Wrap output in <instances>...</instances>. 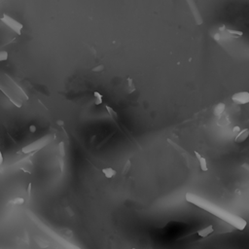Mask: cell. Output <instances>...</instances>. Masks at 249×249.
I'll use <instances>...</instances> for the list:
<instances>
[{"instance_id": "cell-1", "label": "cell", "mask_w": 249, "mask_h": 249, "mask_svg": "<svg viewBox=\"0 0 249 249\" xmlns=\"http://www.w3.org/2000/svg\"><path fill=\"white\" fill-rule=\"evenodd\" d=\"M185 198L187 201L200 207V208H202L203 210L207 211V212L215 215L216 217L223 220V221H225L228 224H230L231 226H233L235 229L242 231L247 226V222L243 218L222 208V207L218 206L213 202L206 201L205 198H203L201 197H198L197 195H194L191 193H187Z\"/></svg>"}, {"instance_id": "cell-2", "label": "cell", "mask_w": 249, "mask_h": 249, "mask_svg": "<svg viewBox=\"0 0 249 249\" xmlns=\"http://www.w3.org/2000/svg\"><path fill=\"white\" fill-rule=\"evenodd\" d=\"M52 138L53 137L52 136H50V135L44 136V137L36 140V141H34V142L26 145V146H24L22 151H23V154H30V153H33L35 151L41 150V149L44 148L47 144H49L50 142H51Z\"/></svg>"}, {"instance_id": "cell-3", "label": "cell", "mask_w": 249, "mask_h": 249, "mask_svg": "<svg viewBox=\"0 0 249 249\" xmlns=\"http://www.w3.org/2000/svg\"><path fill=\"white\" fill-rule=\"evenodd\" d=\"M1 20L6 24L7 26H9L12 30H14L16 33H18L19 35L22 34V29H23V26L20 23L17 22L16 20L12 19L11 17L7 16V15H3Z\"/></svg>"}, {"instance_id": "cell-4", "label": "cell", "mask_w": 249, "mask_h": 249, "mask_svg": "<svg viewBox=\"0 0 249 249\" xmlns=\"http://www.w3.org/2000/svg\"><path fill=\"white\" fill-rule=\"evenodd\" d=\"M232 100H233L236 104L239 105H244L249 103V93L248 92H238L235 93L233 97H232Z\"/></svg>"}, {"instance_id": "cell-5", "label": "cell", "mask_w": 249, "mask_h": 249, "mask_svg": "<svg viewBox=\"0 0 249 249\" xmlns=\"http://www.w3.org/2000/svg\"><path fill=\"white\" fill-rule=\"evenodd\" d=\"M249 136V130L248 128H244V130L240 131L238 135L235 136V141L236 143H241V142H244Z\"/></svg>"}, {"instance_id": "cell-6", "label": "cell", "mask_w": 249, "mask_h": 249, "mask_svg": "<svg viewBox=\"0 0 249 249\" xmlns=\"http://www.w3.org/2000/svg\"><path fill=\"white\" fill-rule=\"evenodd\" d=\"M213 226L212 225H209V226H207L205 228H203V229L201 230H198L197 232V234L201 236V238H206V236H208L210 234H212L213 233Z\"/></svg>"}, {"instance_id": "cell-7", "label": "cell", "mask_w": 249, "mask_h": 249, "mask_svg": "<svg viewBox=\"0 0 249 249\" xmlns=\"http://www.w3.org/2000/svg\"><path fill=\"white\" fill-rule=\"evenodd\" d=\"M195 155H196L197 159L198 160V163H200V167L202 171H208V168H207V164H206V160L205 158H203L201 155H200L196 151L195 152Z\"/></svg>"}, {"instance_id": "cell-8", "label": "cell", "mask_w": 249, "mask_h": 249, "mask_svg": "<svg viewBox=\"0 0 249 249\" xmlns=\"http://www.w3.org/2000/svg\"><path fill=\"white\" fill-rule=\"evenodd\" d=\"M102 173L104 174V176L106 178H108V179H110V178L112 177H114L116 175V173H117V171H115L114 168H102Z\"/></svg>"}, {"instance_id": "cell-9", "label": "cell", "mask_w": 249, "mask_h": 249, "mask_svg": "<svg viewBox=\"0 0 249 249\" xmlns=\"http://www.w3.org/2000/svg\"><path fill=\"white\" fill-rule=\"evenodd\" d=\"M225 108H226L225 103H222V102L218 103L214 108V115L217 116V117H220V116L223 114V112L225 111Z\"/></svg>"}, {"instance_id": "cell-10", "label": "cell", "mask_w": 249, "mask_h": 249, "mask_svg": "<svg viewBox=\"0 0 249 249\" xmlns=\"http://www.w3.org/2000/svg\"><path fill=\"white\" fill-rule=\"evenodd\" d=\"M105 108L107 110V112H108V114H109V117L113 120L114 122L117 123L118 122V114L116 113V112L114 111V109L112 108V107H110L109 105H105Z\"/></svg>"}, {"instance_id": "cell-11", "label": "cell", "mask_w": 249, "mask_h": 249, "mask_svg": "<svg viewBox=\"0 0 249 249\" xmlns=\"http://www.w3.org/2000/svg\"><path fill=\"white\" fill-rule=\"evenodd\" d=\"M1 91H2V92H3V94H5V95H6V97H7L8 98H9V100H10V101H11L12 103H13L14 105H16L17 107H22V102H20V100H18V99H17V98L15 99V98H13V97H12L11 95L9 94H7V93L5 92V91H4V89H3V88H1Z\"/></svg>"}, {"instance_id": "cell-12", "label": "cell", "mask_w": 249, "mask_h": 249, "mask_svg": "<svg viewBox=\"0 0 249 249\" xmlns=\"http://www.w3.org/2000/svg\"><path fill=\"white\" fill-rule=\"evenodd\" d=\"M94 103L95 105H100L102 103V94L98 92L94 93Z\"/></svg>"}, {"instance_id": "cell-13", "label": "cell", "mask_w": 249, "mask_h": 249, "mask_svg": "<svg viewBox=\"0 0 249 249\" xmlns=\"http://www.w3.org/2000/svg\"><path fill=\"white\" fill-rule=\"evenodd\" d=\"M128 94H132L135 91V86H134V82L131 78H128Z\"/></svg>"}, {"instance_id": "cell-14", "label": "cell", "mask_w": 249, "mask_h": 249, "mask_svg": "<svg viewBox=\"0 0 249 249\" xmlns=\"http://www.w3.org/2000/svg\"><path fill=\"white\" fill-rule=\"evenodd\" d=\"M59 152H60V158H64L65 157V145H64V142L63 141H60L59 143Z\"/></svg>"}, {"instance_id": "cell-15", "label": "cell", "mask_w": 249, "mask_h": 249, "mask_svg": "<svg viewBox=\"0 0 249 249\" xmlns=\"http://www.w3.org/2000/svg\"><path fill=\"white\" fill-rule=\"evenodd\" d=\"M131 168V160H128V161H126V164H124V168H123V171H122V174H123V175H126V174H127L128 171H130Z\"/></svg>"}, {"instance_id": "cell-16", "label": "cell", "mask_w": 249, "mask_h": 249, "mask_svg": "<svg viewBox=\"0 0 249 249\" xmlns=\"http://www.w3.org/2000/svg\"><path fill=\"white\" fill-rule=\"evenodd\" d=\"M228 33H229L230 35H233L235 37H238V36H241L243 33L241 31H238V30H233V29H228L227 30Z\"/></svg>"}, {"instance_id": "cell-17", "label": "cell", "mask_w": 249, "mask_h": 249, "mask_svg": "<svg viewBox=\"0 0 249 249\" xmlns=\"http://www.w3.org/2000/svg\"><path fill=\"white\" fill-rule=\"evenodd\" d=\"M8 60V53L6 51L0 52V61H5Z\"/></svg>"}, {"instance_id": "cell-18", "label": "cell", "mask_w": 249, "mask_h": 249, "mask_svg": "<svg viewBox=\"0 0 249 249\" xmlns=\"http://www.w3.org/2000/svg\"><path fill=\"white\" fill-rule=\"evenodd\" d=\"M13 202L15 203V204H23L24 203V198H16L15 200L13 201Z\"/></svg>"}, {"instance_id": "cell-19", "label": "cell", "mask_w": 249, "mask_h": 249, "mask_svg": "<svg viewBox=\"0 0 249 249\" xmlns=\"http://www.w3.org/2000/svg\"><path fill=\"white\" fill-rule=\"evenodd\" d=\"M103 69H104V66H103V65H98V66H97V67H94L93 68V71L94 72H100V71H102Z\"/></svg>"}, {"instance_id": "cell-20", "label": "cell", "mask_w": 249, "mask_h": 249, "mask_svg": "<svg viewBox=\"0 0 249 249\" xmlns=\"http://www.w3.org/2000/svg\"><path fill=\"white\" fill-rule=\"evenodd\" d=\"M29 131H30V132H35L36 131V127L34 126V124H31V126L29 127Z\"/></svg>"}, {"instance_id": "cell-21", "label": "cell", "mask_w": 249, "mask_h": 249, "mask_svg": "<svg viewBox=\"0 0 249 249\" xmlns=\"http://www.w3.org/2000/svg\"><path fill=\"white\" fill-rule=\"evenodd\" d=\"M30 192H31V183L28 184V188H27V196L30 197Z\"/></svg>"}, {"instance_id": "cell-22", "label": "cell", "mask_w": 249, "mask_h": 249, "mask_svg": "<svg viewBox=\"0 0 249 249\" xmlns=\"http://www.w3.org/2000/svg\"><path fill=\"white\" fill-rule=\"evenodd\" d=\"M233 131H234V132H235V134H238V132L240 131V128H239V127H238V126L235 127V128H233Z\"/></svg>"}, {"instance_id": "cell-23", "label": "cell", "mask_w": 249, "mask_h": 249, "mask_svg": "<svg viewBox=\"0 0 249 249\" xmlns=\"http://www.w3.org/2000/svg\"><path fill=\"white\" fill-rule=\"evenodd\" d=\"M242 168H245L246 171L249 172V164H242Z\"/></svg>"}, {"instance_id": "cell-24", "label": "cell", "mask_w": 249, "mask_h": 249, "mask_svg": "<svg viewBox=\"0 0 249 249\" xmlns=\"http://www.w3.org/2000/svg\"><path fill=\"white\" fill-rule=\"evenodd\" d=\"M3 161H4V159H3V154H2V152H0V164H3Z\"/></svg>"}, {"instance_id": "cell-25", "label": "cell", "mask_w": 249, "mask_h": 249, "mask_svg": "<svg viewBox=\"0 0 249 249\" xmlns=\"http://www.w3.org/2000/svg\"><path fill=\"white\" fill-rule=\"evenodd\" d=\"M214 39L215 40H220V34H215L214 35Z\"/></svg>"}]
</instances>
